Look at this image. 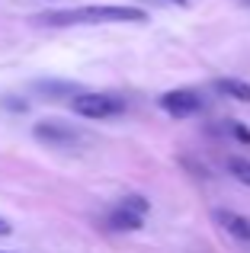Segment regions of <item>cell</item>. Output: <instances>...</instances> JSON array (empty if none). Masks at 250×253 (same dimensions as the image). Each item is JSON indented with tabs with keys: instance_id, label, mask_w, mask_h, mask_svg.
<instances>
[{
	"instance_id": "cell-12",
	"label": "cell",
	"mask_w": 250,
	"mask_h": 253,
	"mask_svg": "<svg viewBox=\"0 0 250 253\" xmlns=\"http://www.w3.org/2000/svg\"><path fill=\"white\" fill-rule=\"evenodd\" d=\"M164 3H173V6H186L189 0H164Z\"/></svg>"
},
{
	"instance_id": "cell-5",
	"label": "cell",
	"mask_w": 250,
	"mask_h": 253,
	"mask_svg": "<svg viewBox=\"0 0 250 253\" xmlns=\"http://www.w3.org/2000/svg\"><path fill=\"white\" fill-rule=\"evenodd\" d=\"M215 221L241 244H250V218L238 215V211H228V209H218L215 211Z\"/></svg>"
},
{
	"instance_id": "cell-8",
	"label": "cell",
	"mask_w": 250,
	"mask_h": 253,
	"mask_svg": "<svg viewBox=\"0 0 250 253\" xmlns=\"http://www.w3.org/2000/svg\"><path fill=\"white\" fill-rule=\"evenodd\" d=\"M228 170H231V176L238 179V183L250 186V161L247 157H231V161H228Z\"/></svg>"
},
{
	"instance_id": "cell-4",
	"label": "cell",
	"mask_w": 250,
	"mask_h": 253,
	"mask_svg": "<svg viewBox=\"0 0 250 253\" xmlns=\"http://www.w3.org/2000/svg\"><path fill=\"white\" fill-rule=\"evenodd\" d=\"M36 138L45 144H51V148H68V144L77 141V131L68 128L64 122H51V119H45V122L36 125Z\"/></svg>"
},
{
	"instance_id": "cell-14",
	"label": "cell",
	"mask_w": 250,
	"mask_h": 253,
	"mask_svg": "<svg viewBox=\"0 0 250 253\" xmlns=\"http://www.w3.org/2000/svg\"><path fill=\"white\" fill-rule=\"evenodd\" d=\"M0 253H6V250H0Z\"/></svg>"
},
{
	"instance_id": "cell-10",
	"label": "cell",
	"mask_w": 250,
	"mask_h": 253,
	"mask_svg": "<svg viewBox=\"0 0 250 253\" xmlns=\"http://www.w3.org/2000/svg\"><path fill=\"white\" fill-rule=\"evenodd\" d=\"M231 131H234V138H238V141L250 144V128H247L244 122H231Z\"/></svg>"
},
{
	"instance_id": "cell-9",
	"label": "cell",
	"mask_w": 250,
	"mask_h": 253,
	"mask_svg": "<svg viewBox=\"0 0 250 253\" xmlns=\"http://www.w3.org/2000/svg\"><path fill=\"white\" fill-rule=\"evenodd\" d=\"M119 205H122V209H128V211H138V215H144V211L151 209V205H148V199H144V196H125Z\"/></svg>"
},
{
	"instance_id": "cell-13",
	"label": "cell",
	"mask_w": 250,
	"mask_h": 253,
	"mask_svg": "<svg viewBox=\"0 0 250 253\" xmlns=\"http://www.w3.org/2000/svg\"><path fill=\"white\" fill-rule=\"evenodd\" d=\"M244 3H250V0H244Z\"/></svg>"
},
{
	"instance_id": "cell-2",
	"label": "cell",
	"mask_w": 250,
	"mask_h": 253,
	"mask_svg": "<svg viewBox=\"0 0 250 253\" xmlns=\"http://www.w3.org/2000/svg\"><path fill=\"white\" fill-rule=\"evenodd\" d=\"M71 106L83 119H113L125 112V103L119 96H113V93H77Z\"/></svg>"
},
{
	"instance_id": "cell-11",
	"label": "cell",
	"mask_w": 250,
	"mask_h": 253,
	"mask_svg": "<svg viewBox=\"0 0 250 253\" xmlns=\"http://www.w3.org/2000/svg\"><path fill=\"white\" fill-rule=\"evenodd\" d=\"M10 231H13V228H10V224L3 221V218H0V237H3V234H10Z\"/></svg>"
},
{
	"instance_id": "cell-3",
	"label": "cell",
	"mask_w": 250,
	"mask_h": 253,
	"mask_svg": "<svg viewBox=\"0 0 250 253\" xmlns=\"http://www.w3.org/2000/svg\"><path fill=\"white\" fill-rule=\"evenodd\" d=\"M161 109L173 119H189L202 109V99H199V93H193V90H170V93L161 96Z\"/></svg>"
},
{
	"instance_id": "cell-1",
	"label": "cell",
	"mask_w": 250,
	"mask_h": 253,
	"mask_svg": "<svg viewBox=\"0 0 250 253\" xmlns=\"http://www.w3.org/2000/svg\"><path fill=\"white\" fill-rule=\"evenodd\" d=\"M148 13L138 6H122V3H90L77 10H61V13H45L39 16L42 26H77V23H144Z\"/></svg>"
},
{
	"instance_id": "cell-7",
	"label": "cell",
	"mask_w": 250,
	"mask_h": 253,
	"mask_svg": "<svg viewBox=\"0 0 250 253\" xmlns=\"http://www.w3.org/2000/svg\"><path fill=\"white\" fill-rule=\"evenodd\" d=\"M215 90H218L221 96L238 99V103H250V84L238 81V77H218V81H215Z\"/></svg>"
},
{
	"instance_id": "cell-6",
	"label": "cell",
	"mask_w": 250,
	"mask_h": 253,
	"mask_svg": "<svg viewBox=\"0 0 250 253\" xmlns=\"http://www.w3.org/2000/svg\"><path fill=\"white\" fill-rule=\"evenodd\" d=\"M141 221H144V215L128 211V209H122V205H116L113 215L106 218V224H109L113 231H138V228H141Z\"/></svg>"
}]
</instances>
